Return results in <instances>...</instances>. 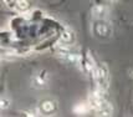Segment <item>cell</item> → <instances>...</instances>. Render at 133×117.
I'll list each match as a JSON object with an SVG mask.
<instances>
[{
    "instance_id": "6da1fadb",
    "label": "cell",
    "mask_w": 133,
    "mask_h": 117,
    "mask_svg": "<svg viewBox=\"0 0 133 117\" xmlns=\"http://www.w3.org/2000/svg\"><path fill=\"white\" fill-rule=\"evenodd\" d=\"M92 34L95 37L106 40L112 35V25L106 19H95L92 24Z\"/></svg>"
},
{
    "instance_id": "7a4b0ae2",
    "label": "cell",
    "mask_w": 133,
    "mask_h": 117,
    "mask_svg": "<svg viewBox=\"0 0 133 117\" xmlns=\"http://www.w3.org/2000/svg\"><path fill=\"white\" fill-rule=\"evenodd\" d=\"M92 79L96 83V87L107 90L108 83H110V72H108L107 66L104 64H97L95 72L92 74Z\"/></svg>"
},
{
    "instance_id": "3957f363",
    "label": "cell",
    "mask_w": 133,
    "mask_h": 117,
    "mask_svg": "<svg viewBox=\"0 0 133 117\" xmlns=\"http://www.w3.org/2000/svg\"><path fill=\"white\" fill-rule=\"evenodd\" d=\"M49 82H50V74L46 70H41L34 74V76L31 79V86L34 88L41 90V88L46 87Z\"/></svg>"
},
{
    "instance_id": "277c9868",
    "label": "cell",
    "mask_w": 133,
    "mask_h": 117,
    "mask_svg": "<svg viewBox=\"0 0 133 117\" xmlns=\"http://www.w3.org/2000/svg\"><path fill=\"white\" fill-rule=\"evenodd\" d=\"M39 108L41 110L42 115H55L58 111L57 102L55 100H44L39 105Z\"/></svg>"
},
{
    "instance_id": "5b68a950",
    "label": "cell",
    "mask_w": 133,
    "mask_h": 117,
    "mask_svg": "<svg viewBox=\"0 0 133 117\" xmlns=\"http://www.w3.org/2000/svg\"><path fill=\"white\" fill-rule=\"evenodd\" d=\"M60 45H74L76 42V34L71 28H66V29L61 32L60 39H58Z\"/></svg>"
},
{
    "instance_id": "8992f818",
    "label": "cell",
    "mask_w": 133,
    "mask_h": 117,
    "mask_svg": "<svg viewBox=\"0 0 133 117\" xmlns=\"http://www.w3.org/2000/svg\"><path fill=\"white\" fill-rule=\"evenodd\" d=\"M91 15L93 19H106L108 15V6L104 4H96L91 9Z\"/></svg>"
},
{
    "instance_id": "52a82bcc",
    "label": "cell",
    "mask_w": 133,
    "mask_h": 117,
    "mask_svg": "<svg viewBox=\"0 0 133 117\" xmlns=\"http://www.w3.org/2000/svg\"><path fill=\"white\" fill-rule=\"evenodd\" d=\"M113 106L111 102H107V101H104L103 105L99 107L98 110L96 111V116H101V117H110L113 115Z\"/></svg>"
},
{
    "instance_id": "ba28073f",
    "label": "cell",
    "mask_w": 133,
    "mask_h": 117,
    "mask_svg": "<svg viewBox=\"0 0 133 117\" xmlns=\"http://www.w3.org/2000/svg\"><path fill=\"white\" fill-rule=\"evenodd\" d=\"M90 111H91V108L88 106V102H77L72 107V112L76 116H85Z\"/></svg>"
},
{
    "instance_id": "9c48e42d",
    "label": "cell",
    "mask_w": 133,
    "mask_h": 117,
    "mask_svg": "<svg viewBox=\"0 0 133 117\" xmlns=\"http://www.w3.org/2000/svg\"><path fill=\"white\" fill-rule=\"evenodd\" d=\"M30 8V4L28 0H16L15 4H14V9L17 12H25L28 11Z\"/></svg>"
},
{
    "instance_id": "30bf717a",
    "label": "cell",
    "mask_w": 133,
    "mask_h": 117,
    "mask_svg": "<svg viewBox=\"0 0 133 117\" xmlns=\"http://www.w3.org/2000/svg\"><path fill=\"white\" fill-rule=\"evenodd\" d=\"M11 107V99L8 97V96H1L0 97V110L1 111H6Z\"/></svg>"
},
{
    "instance_id": "8fae6325",
    "label": "cell",
    "mask_w": 133,
    "mask_h": 117,
    "mask_svg": "<svg viewBox=\"0 0 133 117\" xmlns=\"http://www.w3.org/2000/svg\"><path fill=\"white\" fill-rule=\"evenodd\" d=\"M23 115L25 116H30V117H37V116H41L42 112L39 107H35V108H30V110H25V111L21 112Z\"/></svg>"
},
{
    "instance_id": "7c38bea8",
    "label": "cell",
    "mask_w": 133,
    "mask_h": 117,
    "mask_svg": "<svg viewBox=\"0 0 133 117\" xmlns=\"http://www.w3.org/2000/svg\"><path fill=\"white\" fill-rule=\"evenodd\" d=\"M107 1H108L110 4H117V3H118L119 0H107Z\"/></svg>"
},
{
    "instance_id": "4fadbf2b",
    "label": "cell",
    "mask_w": 133,
    "mask_h": 117,
    "mask_svg": "<svg viewBox=\"0 0 133 117\" xmlns=\"http://www.w3.org/2000/svg\"><path fill=\"white\" fill-rule=\"evenodd\" d=\"M4 1H6V0H4ZM15 1H16V0H8V3H11L12 6H14V4H15Z\"/></svg>"
}]
</instances>
